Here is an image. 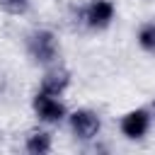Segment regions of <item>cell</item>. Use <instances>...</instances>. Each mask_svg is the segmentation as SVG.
<instances>
[{"mask_svg":"<svg viewBox=\"0 0 155 155\" xmlns=\"http://www.w3.org/2000/svg\"><path fill=\"white\" fill-rule=\"evenodd\" d=\"M2 85H5V82H2V75H0V90H2Z\"/></svg>","mask_w":155,"mask_h":155,"instance_id":"obj_11","label":"cell"},{"mask_svg":"<svg viewBox=\"0 0 155 155\" xmlns=\"http://www.w3.org/2000/svg\"><path fill=\"white\" fill-rule=\"evenodd\" d=\"M82 155H109V150H107V145H104V143H94V145L85 148V150H82Z\"/></svg>","mask_w":155,"mask_h":155,"instance_id":"obj_9","label":"cell"},{"mask_svg":"<svg viewBox=\"0 0 155 155\" xmlns=\"http://www.w3.org/2000/svg\"><path fill=\"white\" fill-rule=\"evenodd\" d=\"M114 19V5L109 0H94L85 7V22L92 29H104Z\"/></svg>","mask_w":155,"mask_h":155,"instance_id":"obj_5","label":"cell"},{"mask_svg":"<svg viewBox=\"0 0 155 155\" xmlns=\"http://www.w3.org/2000/svg\"><path fill=\"white\" fill-rule=\"evenodd\" d=\"M27 46H29V53H31V58H34L36 63H53V61H56L58 44H56L53 31H48V29L34 31V34L29 36Z\"/></svg>","mask_w":155,"mask_h":155,"instance_id":"obj_1","label":"cell"},{"mask_svg":"<svg viewBox=\"0 0 155 155\" xmlns=\"http://www.w3.org/2000/svg\"><path fill=\"white\" fill-rule=\"evenodd\" d=\"M24 148L29 155H48L51 150V133L46 131H31L24 140Z\"/></svg>","mask_w":155,"mask_h":155,"instance_id":"obj_7","label":"cell"},{"mask_svg":"<svg viewBox=\"0 0 155 155\" xmlns=\"http://www.w3.org/2000/svg\"><path fill=\"white\" fill-rule=\"evenodd\" d=\"M68 82H70V73H68L65 68H51V70L41 78V92L58 97V94L68 87Z\"/></svg>","mask_w":155,"mask_h":155,"instance_id":"obj_6","label":"cell"},{"mask_svg":"<svg viewBox=\"0 0 155 155\" xmlns=\"http://www.w3.org/2000/svg\"><path fill=\"white\" fill-rule=\"evenodd\" d=\"M148 128H150V116H148L145 109H133L121 119V133L131 140L143 138L148 133Z\"/></svg>","mask_w":155,"mask_h":155,"instance_id":"obj_4","label":"cell"},{"mask_svg":"<svg viewBox=\"0 0 155 155\" xmlns=\"http://www.w3.org/2000/svg\"><path fill=\"white\" fill-rule=\"evenodd\" d=\"M138 44L145 51H155V24H143L138 31Z\"/></svg>","mask_w":155,"mask_h":155,"instance_id":"obj_8","label":"cell"},{"mask_svg":"<svg viewBox=\"0 0 155 155\" xmlns=\"http://www.w3.org/2000/svg\"><path fill=\"white\" fill-rule=\"evenodd\" d=\"M70 126H73V131H75V136L78 138H82V140H90V138H94L97 133H99V116L94 114V111H90V109H78V111H73L70 114Z\"/></svg>","mask_w":155,"mask_h":155,"instance_id":"obj_2","label":"cell"},{"mask_svg":"<svg viewBox=\"0 0 155 155\" xmlns=\"http://www.w3.org/2000/svg\"><path fill=\"white\" fill-rule=\"evenodd\" d=\"M10 10H15V12H19V10H24L27 7V0H2Z\"/></svg>","mask_w":155,"mask_h":155,"instance_id":"obj_10","label":"cell"},{"mask_svg":"<svg viewBox=\"0 0 155 155\" xmlns=\"http://www.w3.org/2000/svg\"><path fill=\"white\" fill-rule=\"evenodd\" d=\"M34 111L41 121L46 124H56L65 116V107L53 97V94H46V92H39L34 97Z\"/></svg>","mask_w":155,"mask_h":155,"instance_id":"obj_3","label":"cell"},{"mask_svg":"<svg viewBox=\"0 0 155 155\" xmlns=\"http://www.w3.org/2000/svg\"><path fill=\"white\" fill-rule=\"evenodd\" d=\"M153 107H155V104H153Z\"/></svg>","mask_w":155,"mask_h":155,"instance_id":"obj_12","label":"cell"}]
</instances>
